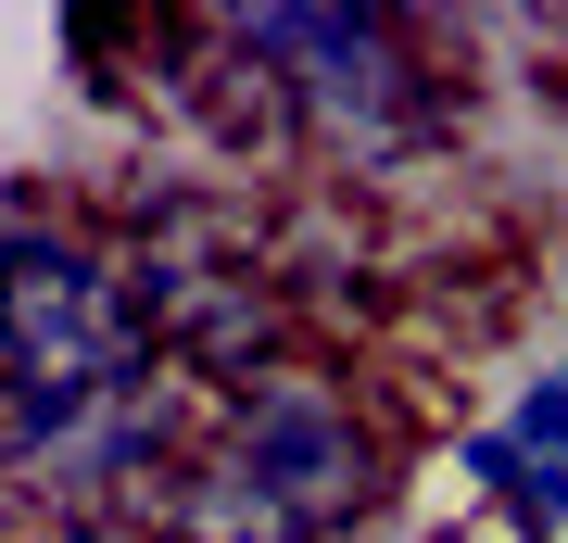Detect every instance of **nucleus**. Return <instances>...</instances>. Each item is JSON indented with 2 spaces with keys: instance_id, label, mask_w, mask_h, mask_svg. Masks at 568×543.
I'll list each match as a JSON object with an SVG mask.
<instances>
[{
  "instance_id": "obj_3",
  "label": "nucleus",
  "mask_w": 568,
  "mask_h": 543,
  "mask_svg": "<svg viewBox=\"0 0 568 543\" xmlns=\"http://www.w3.org/2000/svg\"><path fill=\"white\" fill-rule=\"evenodd\" d=\"M493 443H506V493L556 531V519H568V380H544L506 430H493Z\"/></svg>"
},
{
  "instance_id": "obj_1",
  "label": "nucleus",
  "mask_w": 568,
  "mask_h": 543,
  "mask_svg": "<svg viewBox=\"0 0 568 543\" xmlns=\"http://www.w3.org/2000/svg\"><path fill=\"white\" fill-rule=\"evenodd\" d=\"M0 354H13V380L114 392L126 354H140V316L114 303V279L77 241H0Z\"/></svg>"
},
{
  "instance_id": "obj_2",
  "label": "nucleus",
  "mask_w": 568,
  "mask_h": 543,
  "mask_svg": "<svg viewBox=\"0 0 568 543\" xmlns=\"http://www.w3.org/2000/svg\"><path fill=\"white\" fill-rule=\"evenodd\" d=\"M241 455H253V493L278 519H328V505L366 493V443H354V418L316 380H265L241 404Z\"/></svg>"
}]
</instances>
